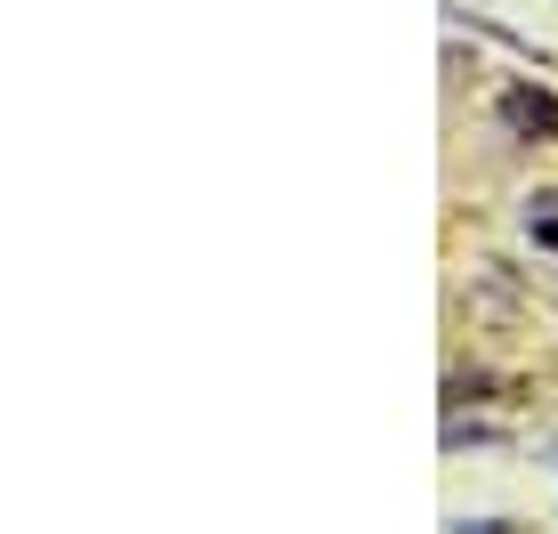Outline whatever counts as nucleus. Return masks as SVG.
<instances>
[{"label":"nucleus","mask_w":558,"mask_h":534,"mask_svg":"<svg viewBox=\"0 0 558 534\" xmlns=\"http://www.w3.org/2000/svg\"><path fill=\"white\" fill-rule=\"evenodd\" d=\"M543 203V211H534V227H543V235H558V195H534Z\"/></svg>","instance_id":"2"},{"label":"nucleus","mask_w":558,"mask_h":534,"mask_svg":"<svg viewBox=\"0 0 558 534\" xmlns=\"http://www.w3.org/2000/svg\"><path fill=\"white\" fill-rule=\"evenodd\" d=\"M502 122H510V130H550V146H558V106L534 98V89H510V98H502Z\"/></svg>","instance_id":"1"}]
</instances>
